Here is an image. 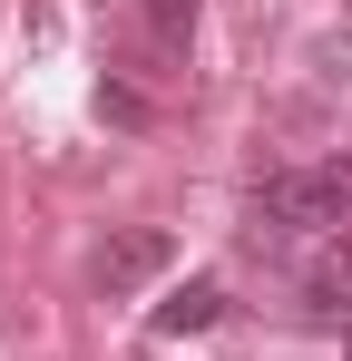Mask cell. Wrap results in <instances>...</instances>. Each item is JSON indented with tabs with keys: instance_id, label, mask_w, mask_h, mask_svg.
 <instances>
[{
	"instance_id": "obj_1",
	"label": "cell",
	"mask_w": 352,
	"mask_h": 361,
	"mask_svg": "<svg viewBox=\"0 0 352 361\" xmlns=\"http://www.w3.org/2000/svg\"><path fill=\"white\" fill-rule=\"evenodd\" d=\"M254 254L264 244H293V235H313V244H333L352 235V157H323V166H293V176H274L264 195H254Z\"/></svg>"
},
{
	"instance_id": "obj_2",
	"label": "cell",
	"mask_w": 352,
	"mask_h": 361,
	"mask_svg": "<svg viewBox=\"0 0 352 361\" xmlns=\"http://www.w3.org/2000/svg\"><path fill=\"white\" fill-rule=\"evenodd\" d=\"M176 264V235L167 225H127V235L98 244V293H137V283H157Z\"/></svg>"
},
{
	"instance_id": "obj_3",
	"label": "cell",
	"mask_w": 352,
	"mask_h": 361,
	"mask_svg": "<svg viewBox=\"0 0 352 361\" xmlns=\"http://www.w3.org/2000/svg\"><path fill=\"white\" fill-rule=\"evenodd\" d=\"M303 322H352V235H333L313 264H303Z\"/></svg>"
},
{
	"instance_id": "obj_4",
	"label": "cell",
	"mask_w": 352,
	"mask_h": 361,
	"mask_svg": "<svg viewBox=\"0 0 352 361\" xmlns=\"http://www.w3.org/2000/svg\"><path fill=\"white\" fill-rule=\"evenodd\" d=\"M216 312H225V283H186V293L157 302V332H167V342H186V332H216Z\"/></svg>"
},
{
	"instance_id": "obj_5",
	"label": "cell",
	"mask_w": 352,
	"mask_h": 361,
	"mask_svg": "<svg viewBox=\"0 0 352 361\" xmlns=\"http://www.w3.org/2000/svg\"><path fill=\"white\" fill-rule=\"evenodd\" d=\"M137 20H147V49H157V59H186V39H196V0H137Z\"/></svg>"
},
{
	"instance_id": "obj_6",
	"label": "cell",
	"mask_w": 352,
	"mask_h": 361,
	"mask_svg": "<svg viewBox=\"0 0 352 361\" xmlns=\"http://www.w3.org/2000/svg\"><path fill=\"white\" fill-rule=\"evenodd\" d=\"M98 108H108L117 127H147V98H137V88H98Z\"/></svg>"
},
{
	"instance_id": "obj_7",
	"label": "cell",
	"mask_w": 352,
	"mask_h": 361,
	"mask_svg": "<svg viewBox=\"0 0 352 361\" xmlns=\"http://www.w3.org/2000/svg\"><path fill=\"white\" fill-rule=\"evenodd\" d=\"M343 361H352V322H343Z\"/></svg>"
}]
</instances>
